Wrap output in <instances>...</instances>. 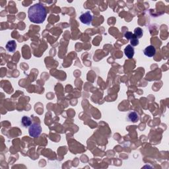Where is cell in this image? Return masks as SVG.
Here are the masks:
<instances>
[{"label": "cell", "mask_w": 169, "mask_h": 169, "mask_svg": "<svg viewBox=\"0 0 169 169\" xmlns=\"http://www.w3.org/2000/svg\"><path fill=\"white\" fill-rule=\"evenodd\" d=\"M124 53H125L126 56L127 58H132L134 57L135 53L134 47L130 45V44L127 45L125 48V49H124Z\"/></svg>", "instance_id": "6"}, {"label": "cell", "mask_w": 169, "mask_h": 169, "mask_svg": "<svg viewBox=\"0 0 169 169\" xmlns=\"http://www.w3.org/2000/svg\"><path fill=\"white\" fill-rule=\"evenodd\" d=\"M21 124L24 127H29L32 124V119L28 116H23L21 119Z\"/></svg>", "instance_id": "8"}, {"label": "cell", "mask_w": 169, "mask_h": 169, "mask_svg": "<svg viewBox=\"0 0 169 169\" xmlns=\"http://www.w3.org/2000/svg\"><path fill=\"white\" fill-rule=\"evenodd\" d=\"M134 35L135 37L137 38H141L143 37V30L141 29L140 27H137V28H135L134 31Z\"/></svg>", "instance_id": "9"}, {"label": "cell", "mask_w": 169, "mask_h": 169, "mask_svg": "<svg viewBox=\"0 0 169 169\" xmlns=\"http://www.w3.org/2000/svg\"><path fill=\"white\" fill-rule=\"evenodd\" d=\"M130 43H131V46H132L133 47L136 46L139 44V39L135 37L134 35V37L130 40Z\"/></svg>", "instance_id": "10"}, {"label": "cell", "mask_w": 169, "mask_h": 169, "mask_svg": "<svg viewBox=\"0 0 169 169\" xmlns=\"http://www.w3.org/2000/svg\"><path fill=\"white\" fill-rule=\"evenodd\" d=\"M143 53L147 57H154L155 54H156V48H155V47L153 45H149L147 46L145 50H144Z\"/></svg>", "instance_id": "4"}, {"label": "cell", "mask_w": 169, "mask_h": 169, "mask_svg": "<svg viewBox=\"0 0 169 169\" xmlns=\"http://www.w3.org/2000/svg\"><path fill=\"white\" fill-rule=\"evenodd\" d=\"M93 19V15H91L90 12H87L84 13H82L79 17V19L81 21V23L87 24V25H89L92 23Z\"/></svg>", "instance_id": "3"}, {"label": "cell", "mask_w": 169, "mask_h": 169, "mask_svg": "<svg viewBox=\"0 0 169 169\" xmlns=\"http://www.w3.org/2000/svg\"><path fill=\"white\" fill-rule=\"evenodd\" d=\"M42 132V127L39 124H32L29 127V133L30 136L32 137H37L39 136Z\"/></svg>", "instance_id": "2"}, {"label": "cell", "mask_w": 169, "mask_h": 169, "mask_svg": "<svg viewBox=\"0 0 169 169\" xmlns=\"http://www.w3.org/2000/svg\"><path fill=\"white\" fill-rule=\"evenodd\" d=\"M47 12L45 7L41 4H36L29 7L28 17L30 21L36 24H41L45 21Z\"/></svg>", "instance_id": "1"}, {"label": "cell", "mask_w": 169, "mask_h": 169, "mask_svg": "<svg viewBox=\"0 0 169 169\" xmlns=\"http://www.w3.org/2000/svg\"><path fill=\"white\" fill-rule=\"evenodd\" d=\"M133 37H134V34H133L132 32L127 31L125 33V34H124V37H125L127 40H131Z\"/></svg>", "instance_id": "11"}, {"label": "cell", "mask_w": 169, "mask_h": 169, "mask_svg": "<svg viewBox=\"0 0 169 169\" xmlns=\"http://www.w3.org/2000/svg\"><path fill=\"white\" fill-rule=\"evenodd\" d=\"M127 120L134 123L137 122L140 120L139 114H138L136 112H130L128 114H127Z\"/></svg>", "instance_id": "5"}, {"label": "cell", "mask_w": 169, "mask_h": 169, "mask_svg": "<svg viewBox=\"0 0 169 169\" xmlns=\"http://www.w3.org/2000/svg\"><path fill=\"white\" fill-rule=\"evenodd\" d=\"M6 48L7 50L9 52H13L15 51L17 48V44L15 40H9L6 44Z\"/></svg>", "instance_id": "7"}]
</instances>
